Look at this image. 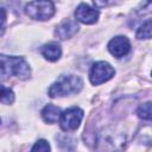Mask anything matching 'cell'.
Wrapping results in <instances>:
<instances>
[{
    "mask_svg": "<svg viewBox=\"0 0 152 152\" xmlns=\"http://www.w3.org/2000/svg\"><path fill=\"white\" fill-rule=\"evenodd\" d=\"M83 119V110L78 107H71L61 114L59 124L61 128L65 132L75 131Z\"/></svg>",
    "mask_w": 152,
    "mask_h": 152,
    "instance_id": "obj_4",
    "label": "cell"
},
{
    "mask_svg": "<svg viewBox=\"0 0 152 152\" xmlns=\"http://www.w3.org/2000/svg\"><path fill=\"white\" fill-rule=\"evenodd\" d=\"M14 101V94L12 89L6 88L5 86L1 87V103L2 104H11Z\"/></svg>",
    "mask_w": 152,
    "mask_h": 152,
    "instance_id": "obj_13",
    "label": "cell"
},
{
    "mask_svg": "<svg viewBox=\"0 0 152 152\" xmlns=\"http://www.w3.org/2000/svg\"><path fill=\"white\" fill-rule=\"evenodd\" d=\"M25 13L36 20H48L55 14V5L51 0H33L25 6Z\"/></svg>",
    "mask_w": 152,
    "mask_h": 152,
    "instance_id": "obj_3",
    "label": "cell"
},
{
    "mask_svg": "<svg viewBox=\"0 0 152 152\" xmlns=\"http://www.w3.org/2000/svg\"><path fill=\"white\" fill-rule=\"evenodd\" d=\"M32 151H42V152H48V151H50V145H49V142L46 141V140H44V139H40V140H38L34 145H33V147L31 148Z\"/></svg>",
    "mask_w": 152,
    "mask_h": 152,
    "instance_id": "obj_14",
    "label": "cell"
},
{
    "mask_svg": "<svg viewBox=\"0 0 152 152\" xmlns=\"http://www.w3.org/2000/svg\"><path fill=\"white\" fill-rule=\"evenodd\" d=\"M78 25L74 19H64L55 30V34L59 39H68L76 34L78 31Z\"/></svg>",
    "mask_w": 152,
    "mask_h": 152,
    "instance_id": "obj_8",
    "label": "cell"
},
{
    "mask_svg": "<svg viewBox=\"0 0 152 152\" xmlns=\"http://www.w3.org/2000/svg\"><path fill=\"white\" fill-rule=\"evenodd\" d=\"M116 0H93L94 5L96 7H108L110 5H113Z\"/></svg>",
    "mask_w": 152,
    "mask_h": 152,
    "instance_id": "obj_16",
    "label": "cell"
},
{
    "mask_svg": "<svg viewBox=\"0 0 152 152\" xmlns=\"http://www.w3.org/2000/svg\"><path fill=\"white\" fill-rule=\"evenodd\" d=\"M75 17L78 21L83 24H94L99 18V11L87 4H81L75 11Z\"/></svg>",
    "mask_w": 152,
    "mask_h": 152,
    "instance_id": "obj_7",
    "label": "cell"
},
{
    "mask_svg": "<svg viewBox=\"0 0 152 152\" xmlns=\"http://www.w3.org/2000/svg\"><path fill=\"white\" fill-rule=\"evenodd\" d=\"M108 50H109V52L114 57L120 58V57L126 56L129 52V50H131V43H129V40L126 37L118 36V37L113 38L108 43Z\"/></svg>",
    "mask_w": 152,
    "mask_h": 152,
    "instance_id": "obj_6",
    "label": "cell"
},
{
    "mask_svg": "<svg viewBox=\"0 0 152 152\" xmlns=\"http://www.w3.org/2000/svg\"><path fill=\"white\" fill-rule=\"evenodd\" d=\"M137 114L140 119L144 120H152V101L151 102H146L142 103L141 106H139Z\"/></svg>",
    "mask_w": 152,
    "mask_h": 152,
    "instance_id": "obj_12",
    "label": "cell"
},
{
    "mask_svg": "<svg viewBox=\"0 0 152 152\" xmlns=\"http://www.w3.org/2000/svg\"><path fill=\"white\" fill-rule=\"evenodd\" d=\"M82 87H83V81L80 76L63 75L49 88V95L51 97L66 96L78 93L82 89Z\"/></svg>",
    "mask_w": 152,
    "mask_h": 152,
    "instance_id": "obj_2",
    "label": "cell"
},
{
    "mask_svg": "<svg viewBox=\"0 0 152 152\" xmlns=\"http://www.w3.org/2000/svg\"><path fill=\"white\" fill-rule=\"evenodd\" d=\"M152 12V0H145L141 6L138 8V13L139 14H147V13H151Z\"/></svg>",
    "mask_w": 152,
    "mask_h": 152,
    "instance_id": "obj_15",
    "label": "cell"
},
{
    "mask_svg": "<svg viewBox=\"0 0 152 152\" xmlns=\"http://www.w3.org/2000/svg\"><path fill=\"white\" fill-rule=\"evenodd\" d=\"M61 114H62L61 109L53 104H48L42 110V116H43L44 121L48 124H55L61 118Z\"/></svg>",
    "mask_w": 152,
    "mask_h": 152,
    "instance_id": "obj_10",
    "label": "cell"
},
{
    "mask_svg": "<svg viewBox=\"0 0 152 152\" xmlns=\"http://www.w3.org/2000/svg\"><path fill=\"white\" fill-rule=\"evenodd\" d=\"M61 53H62L61 46H59L57 43H55V42L48 43V44H45V45L42 48V55H43L48 61H51V62L57 61V59L61 57Z\"/></svg>",
    "mask_w": 152,
    "mask_h": 152,
    "instance_id": "obj_9",
    "label": "cell"
},
{
    "mask_svg": "<svg viewBox=\"0 0 152 152\" xmlns=\"http://www.w3.org/2000/svg\"><path fill=\"white\" fill-rule=\"evenodd\" d=\"M0 59H1L2 80H6L8 77H17L19 80H26L30 77V74H31L30 66L23 57L1 55Z\"/></svg>",
    "mask_w": 152,
    "mask_h": 152,
    "instance_id": "obj_1",
    "label": "cell"
},
{
    "mask_svg": "<svg viewBox=\"0 0 152 152\" xmlns=\"http://www.w3.org/2000/svg\"><path fill=\"white\" fill-rule=\"evenodd\" d=\"M114 74H115V70L112 68L110 64H108L107 62L100 61L91 66L89 77H90V82L97 86L110 80L114 76Z\"/></svg>",
    "mask_w": 152,
    "mask_h": 152,
    "instance_id": "obj_5",
    "label": "cell"
},
{
    "mask_svg": "<svg viewBox=\"0 0 152 152\" xmlns=\"http://www.w3.org/2000/svg\"><path fill=\"white\" fill-rule=\"evenodd\" d=\"M138 39H150L152 38V20L144 23L137 31Z\"/></svg>",
    "mask_w": 152,
    "mask_h": 152,
    "instance_id": "obj_11",
    "label": "cell"
}]
</instances>
